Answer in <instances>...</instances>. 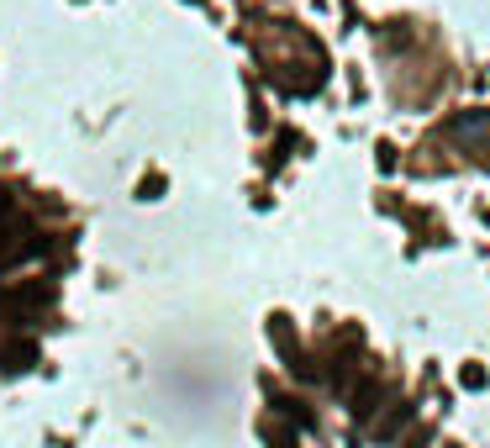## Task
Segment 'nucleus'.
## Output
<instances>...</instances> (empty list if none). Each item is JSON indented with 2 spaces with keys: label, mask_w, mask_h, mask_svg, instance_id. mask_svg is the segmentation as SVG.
<instances>
[{
  "label": "nucleus",
  "mask_w": 490,
  "mask_h": 448,
  "mask_svg": "<svg viewBox=\"0 0 490 448\" xmlns=\"http://www.w3.org/2000/svg\"><path fill=\"white\" fill-rule=\"evenodd\" d=\"M264 433H269V443H275V448H290V443H296V433H285V427H275V422H269Z\"/></svg>",
  "instance_id": "nucleus-5"
},
{
  "label": "nucleus",
  "mask_w": 490,
  "mask_h": 448,
  "mask_svg": "<svg viewBox=\"0 0 490 448\" xmlns=\"http://www.w3.org/2000/svg\"><path fill=\"white\" fill-rule=\"evenodd\" d=\"M374 401H380V386L364 380V386L353 390V406H348V412H353V417H369V412H374Z\"/></svg>",
  "instance_id": "nucleus-2"
},
{
  "label": "nucleus",
  "mask_w": 490,
  "mask_h": 448,
  "mask_svg": "<svg viewBox=\"0 0 490 448\" xmlns=\"http://www.w3.org/2000/svg\"><path fill=\"white\" fill-rule=\"evenodd\" d=\"M459 386L480 390V386H485V369H480V364H469V369H459Z\"/></svg>",
  "instance_id": "nucleus-4"
},
{
  "label": "nucleus",
  "mask_w": 490,
  "mask_h": 448,
  "mask_svg": "<svg viewBox=\"0 0 490 448\" xmlns=\"http://www.w3.org/2000/svg\"><path fill=\"white\" fill-rule=\"evenodd\" d=\"M275 406L285 412V417H296L301 427H311V412H306V401H296V396H275Z\"/></svg>",
  "instance_id": "nucleus-3"
},
{
  "label": "nucleus",
  "mask_w": 490,
  "mask_h": 448,
  "mask_svg": "<svg viewBox=\"0 0 490 448\" xmlns=\"http://www.w3.org/2000/svg\"><path fill=\"white\" fill-rule=\"evenodd\" d=\"M406 422H411V406L400 401V406H391L385 417L374 422V443H391V438H396V433H400V427H406Z\"/></svg>",
  "instance_id": "nucleus-1"
}]
</instances>
